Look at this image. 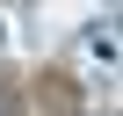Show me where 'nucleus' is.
I'll use <instances>...</instances> for the list:
<instances>
[{
	"instance_id": "f257e3e1",
	"label": "nucleus",
	"mask_w": 123,
	"mask_h": 116,
	"mask_svg": "<svg viewBox=\"0 0 123 116\" xmlns=\"http://www.w3.org/2000/svg\"><path fill=\"white\" fill-rule=\"evenodd\" d=\"M87 51L109 65V58H116V29H109V22H94V29H87Z\"/></svg>"
},
{
	"instance_id": "f03ea898",
	"label": "nucleus",
	"mask_w": 123,
	"mask_h": 116,
	"mask_svg": "<svg viewBox=\"0 0 123 116\" xmlns=\"http://www.w3.org/2000/svg\"><path fill=\"white\" fill-rule=\"evenodd\" d=\"M0 116H15V109H7V94H0Z\"/></svg>"
}]
</instances>
